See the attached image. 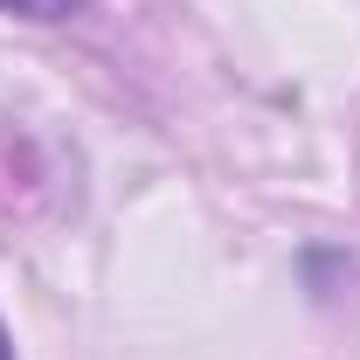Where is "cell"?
Instances as JSON below:
<instances>
[{
    "label": "cell",
    "mask_w": 360,
    "mask_h": 360,
    "mask_svg": "<svg viewBox=\"0 0 360 360\" xmlns=\"http://www.w3.org/2000/svg\"><path fill=\"white\" fill-rule=\"evenodd\" d=\"M7 14H28V21H63V14H77L84 0H0Z\"/></svg>",
    "instance_id": "obj_1"
},
{
    "label": "cell",
    "mask_w": 360,
    "mask_h": 360,
    "mask_svg": "<svg viewBox=\"0 0 360 360\" xmlns=\"http://www.w3.org/2000/svg\"><path fill=\"white\" fill-rule=\"evenodd\" d=\"M0 360H14V347H7V326H0Z\"/></svg>",
    "instance_id": "obj_2"
}]
</instances>
